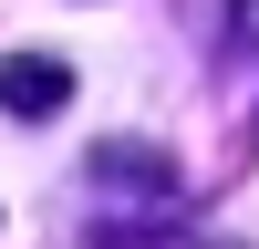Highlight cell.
I'll return each instance as SVG.
<instances>
[{
    "mask_svg": "<svg viewBox=\"0 0 259 249\" xmlns=\"http://www.w3.org/2000/svg\"><path fill=\"white\" fill-rule=\"evenodd\" d=\"M83 218H94L104 249H156V239H177L187 187H177V166L156 145H104L83 166Z\"/></svg>",
    "mask_w": 259,
    "mask_h": 249,
    "instance_id": "6da1fadb",
    "label": "cell"
},
{
    "mask_svg": "<svg viewBox=\"0 0 259 249\" xmlns=\"http://www.w3.org/2000/svg\"><path fill=\"white\" fill-rule=\"evenodd\" d=\"M0 104H11V114H62V104H73V73H62L52 52H21V62H0Z\"/></svg>",
    "mask_w": 259,
    "mask_h": 249,
    "instance_id": "7a4b0ae2",
    "label": "cell"
},
{
    "mask_svg": "<svg viewBox=\"0 0 259 249\" xmlns=\"http://www.w3.org/2000/svg\"><path fill=\"white\" fill-rule=\"evenodd\" d=\"M228 52L259 62V0H239V11H228Z\"/></svg>",
    "mask_w": 259,
    "mask_h": 249,
    "instance_id": "3957f363",
    "label": "cell"
},
{
    "mask_svg": "<svg viewBox=\"0 0 259 249\" xmlns=\"http://www.w3.org/2000/svg\"><path fill=\"white\" fill-rule=\"evenodd\" d=\"M197 249H228V239H197Z\"/></svg>",
    "mask_w": 259,
    "mask_h": 249,
    "instance_id": "277c9868",
    "label": "cell"
}]
</instances>
